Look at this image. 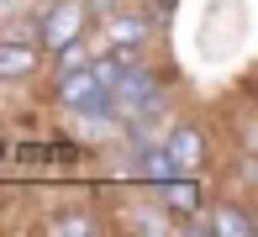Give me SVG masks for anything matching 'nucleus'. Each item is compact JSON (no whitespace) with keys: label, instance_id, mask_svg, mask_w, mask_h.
Listing matches in <instances>:
<instances>
[{"label":"nucleus","instance_id":"obj_7","mask_svg":"<svg viewBox=\"0 0 258 237\" xmlns=\"http://www.w3.org/2000/svg\"><path fill=\"white\" fill-rule=\"evenodd\" d=\"M211 232L216 237H253L258 232V211H242L237 200H216L211 206Z\"/></svg>","mask_w":258,"mask_h":237},{"label":"nucleus","instance_id":"obj_3","mask_svg":"<svg viewBox=\"0 0 258 237\" xmlns=\"http://www.w3.org/2000/svg\"><path fill=\"white\" fill-rule=\"evenodd\" d=\"M163 142L174 148V158H179L184 174H201V169H206V132H201L195 122H174L169 132H163Z\"/></svg>","mask_w":258,"mask_h":237},{"label":"nucleus","instance_id":"obj_10","mask_svg":"<svg viewBox=\"0 0 258 237\" xmlns=\"http://www.w3.org/2000/svg\"><path fill=\"white\" fill-rule=\"evenodd\" d=\"M90 58H95V53H90V42H85V37H74V42L53 47V69H58V74H74V69H85Z\"/></svg>","mask_w":258,"mask_h":237},{"label":"nucleus","instance_id":"obj_5","mask_svg":"<svg viewBox=\"0 0 258 237\" xmlns=\"http://www.w3.org/2000/svg\"><path fill=\"white\" fill-rule=\"evenodd\" d=\"M105 95V79L95 74V69H74V74H58V105L63 111H79V105H90V100H100Z\"/></svg>","mask_w":258,"mask_h":237},{"label":"nucleus","instance_id":"obj_6","mask_svg":"<svg viewBox=\"0 0 258 237\" xmlns=\"http://www.w3.org/2000/svg\"><path fill=\"white\" fill-rule=\"evenodd\" d=\"M148 32H153V21H148L143 11H116V16H105V42L111 47L137 53V47L148 42Z\"/></svg>","mask_w":258,"mask_h":237},{"label":"nucleus","instance_id":"obj_1","mask_svg":"<svg viewBox=\"0 0 258 237\" xmlns=\"http://www.w3.org/2000/svg\"><path fill=\"white\" fill-rule=\"evenodd\" d=\"M95 21V11H90V0H48V6L37 11V32H42V47H63L74 37H85V27Z\"/></svg>","mask_w":258,"mask_h":237},{"label":"nucleus","instance_id":"obj_2","mask_svg":"<svg viewBox=\"0 0 258 237\" xmlns=\"http://www.w3.org/2000/svg\"><path fill=\"white\" fill-rule=\"evenodd\" d=\"M42 42H21V37H6L0 32V85H21L42 69Z\"/></svg>","mask_w":258,"mask_h":237},{"label":"nucleus","instance_id":"obj_4","mask_svg":"<svg viewBox=\"0 0 258 237\" xmlns=\"http://www.w3.org/2000/svg\"><path fill=\"white\" fill-rule=\"evenodd\" d=\"M137 174L158 190V185H169L174 174H184V169H179V158H174V148L158 137V142H137Z\"/></svg>","mask_w":258,"mask_h":237},{"label":"nucleus","instance_id":"obj_9","mask_svg":"<svg viewBox=\"0 0 258 237\" xmlns=\"http://www.w3.org/2000/svg\"><path fill=\"white\" fill-rule=\"evenodd\" d=\"M48 232H58V237H90V232H100V221L90 216V211H53Z\"/></svg>","mask_w":258,"mask_h":237},{"label":"nucleus","instance_id":"obj_11","mask_svg":"<svg viewBox=\"0 0 258 237\" xmlns=\"http://www.w3.org/2000/svg\"><path fill=\"white\" fill-rule=\"evenodd\" d=\"M90 11L105 21V16H116V11H126V0H90Z\"/></svg>","mask_w":258,"mask_h":237},{"label":"nucleus","instance_id":"obj_8","mask_svg":"<svg viewBox=\"0 0 258 237\" xmlns=\"http://www.w3.org/2000/svg\"><path fill=\"white\" fill-rule=\"evenodd\" d=\"M158 200L174 211V216H195V211H206V206H201V185H195V174H174L169 185H158Z\"/></svg>","mask_w":258,"mask_h":237}]
</instances>
